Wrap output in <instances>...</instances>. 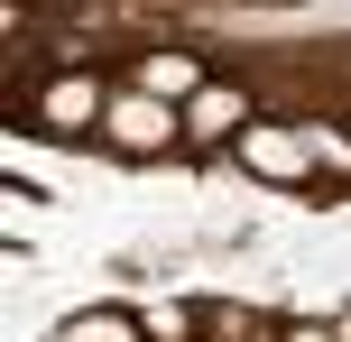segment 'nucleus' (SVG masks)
I'll return each mask as SVG.
<instances>
[{"mask_svg":"<svg viewBox=\"0 0 351 342\" xmlns=\"http://www.w3.org/2000/svg\"><path fill=\"white\" fill-rule=\"evenodd\" d=\"M102 139L121 148V158H167V148H185V111L158 102V93H139V84H111Z\"/></svg>","mask_w":351,"mask_h":342,"instance_id":"1","label":"nucleus"},{"mask_svg":"<svg viewBox=\"0 0 351 342\" xmlns=\"http://www.w3.org/2000/svg\"><path fill=\"white\" fill-rule=\"evenodd\" d=\"M250 121H259V111H250L241 84H204V93L185 102V148H231Z\"/></svg>","mask_w":351,"mask_h":342,"instance_id":"4","label":"nucleus"},{"mask_svg":"<svg viewBox=\"0 0 351 342\" xmlns=\"http://www.w3.org/2000/svg\"><path fill=\"white\" fill-rule=\"evenodd\" d=\"M231 158H241L250 176H268V185H296L305 167H315V148H305L296 121H250L241 139H231Z\"/></svg>","mask_w":351,"mask_h":342,"instance_id":"2","label":"nucleus"},{"mask_svg":"<svg viewBox=\"0 0 351 342\" xmlns=\"http://www.w3.org/2000/svg\"><path fill=\"white\" fill-rule=\"evenodd\" d=\"M296 130H305V148H315L324 176H342V185H351V130H342V121H324V111H315V121H296Z\"/></svg>","mask_w":351,"mask_h":342,"instance_id":"7","label":"nucleus"},{"mask_svg":"<svg viewBox=\"0 0 351 342\" xmlns=\"http://www.w3.org/2000/svg\"><path fill=\"white\" fill-rule=\"evenodd\" d=\"M130 84H139V93H158V102H176V111H185L194 93L213 84V74H204V56H194V47H148Z\"/></svg>","mask_w":351,"mask_h":342,"instance_id":"5","label":"nucleus"},{"mask_svg":"<svg viewBox=\"0 0 351 342\" xmlns=\"http://www.w3.org/2000/svg\"><path fill=\"white\" fill-rule=\"evenodd\" d=\"M268 342H342V333H333V324H278Z\"/></svg>","mask_w":351,"mask_h":342,"instance_id":"8","label":"nucleus"},{"mask_svg":"<svg viewBox=\"0 0 351 342\" xmlns=\"http://www.w3.org/2000/svg\"><path fill=\"white\" fill-rule=\"evenodd\" d=\"M102 111H111V84H93V74H56V84L37 93V130H56V139L102 130Z\"/></svg>","mask_w":351,"mask_h":342,"instance_id":"3","label":"nucleus"},{"mask_svg":"<svg viewBox=\"0 0 351 342\" xmlns=\"http://www.w3.org/2000/svg\"><path fill=\"white\" fill-rule=\"evenodd\" d=\"M333 333H342V342H351V315H342V324H333Z\"/></svg>","mask_w":351,"mask_h":342,"instance_id":"9","label":"nucleus"},{"mask_svg":"<svg viewBox=\"0 0 351 342\" xmlns=\"http://www.w3.org/2000/svg\"><path fill=\"white\" fill-rule=\"evenodd\" d=\"M47 342H148L139 315H121V306H84V315H65Z\"/></svg>","mask_w":351,"mask_h":342,"instance_id":"6","label":"nucleus"}]
</instances>
